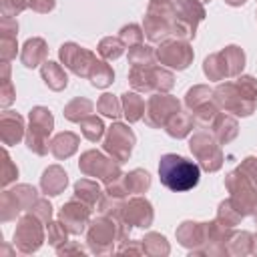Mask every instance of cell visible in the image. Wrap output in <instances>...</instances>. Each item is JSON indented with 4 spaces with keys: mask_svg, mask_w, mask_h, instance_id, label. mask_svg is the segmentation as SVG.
Segmentation results:
<instances>
[{
    "mask_svg": "<svg viewBox=\"0 0 257 257\" xmlns=\"http://www.w3.org/2000/svg\"><path fill=\"white\" fill-rule=\"evenodd\" d=\"M209 128H211L213 137H215L221 145L231 143V141L237 137V133H239V124H237V120H235L233 116L225 114V112H217V116L211 120Z\"/></svg>",
    "mask_w": 257,
    "mask_h": 257,
    "instance_id": "7402d4cb",
    "label": "cell"
},
{
    "mask_svg": "<svg viewBox=\"0 0 257 257\" xmlns=\"http://www.w3.org/2000/svg\"><path fill=\"white\" fill-rule=\"evenodd\" d=\"M74 197L94 209V207H98V203L102 199V191H100V187H98L96 181H92V179H80L74 185Z\"/></svg>",
    "mask_w": 257,
    "mask_h": 257,
    "instance_id": "83f0119b",
    "label": "cell"
},
{
    "mask_svg": "<svg viewBox=\"0 0 257 257\" xmlns=\"http://www.w3.org/2000/svg\"><path fill=\"white\" fill-rule=\"evenodd\" d=\"M189 149L195 155V159L199 161V167L215 173L221 169L223 165V153L217 145V141L213 139V135H209L207 131H199L189 139Z\"/></svg>",
    "mask_w": 257,
    "mask_h": 257,
    "instance_id": "8fae6325",
    "label": "cell"
},
{
    "mask_svg": "<svg viewBox=\"0 0 257 257\" xmlns=\"http://www.w3.org/2000/svg\"><path fill=\"white\" fill-rule=\"evenodd\" d=\"M122 104V114L126 116L128 122H137L145 114V98L139 96L137 92H124L120 98Z\"/></svg>",
    "mask_w": 257,
    "mask_h": 257,
    "instance_id": "f546056e",
    "label": "cell"
},
{
    "mask_svg": "<svg viewBox=\"0 0 257 257\" xmlns=\"http://www.w3.org/2000/svg\"><path fill=\"white\" fill-rule=\"evenodd\" d=\"M28 6L40 14H46L50 10H54L56 6V0H28Z\"/></svg>",
    "mask_w": 257,
    "mask_h": 257,
    "instance_id": "c3c4849f",
    "label": "cell"
},
{
    "mask_svg": "<svg viewBox=\"0 0 257 257\" xmlns=\"http://www.w3.org/2000/svg\"><path fill=\"white\" fill-rule=\"evenodd\" d=\"M143 251L145 253H153V255H167L169 253V245H167V239L159 233H149L145 239H143Z\"/></svg>",
    "mask_w": 257,
    "mask_h": 257,
    "instance_id": "ab89813d",
    "label": "cell"
},
{
    "mask_svg": "<svg viewBox=\"0 0 257 257\" xmlns=\"http://www.w3.org/2000/svg\"><path fill=\"white\" fill-rule=\"evenodd\" d=\"M211 100H213V90L209 86H205V84H197V86L189 88L187 94H185V104L189 106L191 112L197 110L199 106L211 102Z\"/></svg>",
    "mask_w": 257,
    "mask_h": 257,
    "instance_id": "836d02e7",
    "label": "cell"
},
{
    "mask_svg": "<svg viewBox=\"0 0 257 257\" xmlns=\"http://www.w3.org/2000/svg\"><path fill=\"white\" fill-rule=\"evenodd\" d=\"M193 124H195L193 114H189V112H185V110H177V112L169 118V122L165 124V131H167V135L173 137V139H183V137H187V135L191 133Z\"/></svg>",
    "mask_w": 257,
    "mask_h": 257,
    "instance_id": "4316f807",
    "label": "cell"
},
{
    "mask_svg": "<svg viewBox=\"0 0 257 257\" xmlns=\"http://www.w3.org/2000/svg\"><path fill=\"white\" fill-rule=\"evenodd\" d=\"M44 241V229H42V221L34 215L28 213L24 215L14 231V245L18 247V251L22 253H32L36 251Z\"/></svg>",
    "mask_w": 257,
    "mask_h": 257,
    "instance_id": "4fadbf2b",
    "label": "cell"
},
{
    "mask_svg": "<svg viewBox=\"0 0 257 257\" xmlns=\"http://www.w3.org/2000/svg\"><path fill=\"white\" fill-rule=\"evenodd\" d=\"M241 217H243V215L233 207L231 199H227V201H223V203L219 205L217 221H219L221 225H225V227H233V225H237V223L241 221Z\"/></svg>",
    "mask_w": 257,
    "mask_h": 257,
    "instance_id": "f35d334b",
    "label": "cell"
},
{
    "mask_svg": "<svg viewBox=\"0 0 257 257\" xmlns=\"http://www.w3.org/2000/svg\"><path fill=\"white\" fill-rule=\"evenodd\" d=\"M66 183H68V177H66L64 169H60L58 165L48 167V169L42 173V177H40V187H42V191H44L46 195H50V197L60 195V193L64 191Z\"/></svg>",
    "mask_w": 257,
    "mask_h": 257,
    "instance_id": "cb8c5ba5",
    "label": "cell"
},
{
    "mask_svg": "<svg viewBox=\"0 0 257 257\" xmlns=\"http://www.w3.org/2000/svg\"><path fill=\"white\" fill-rule=\"evenodd\" d=\"M0 137L6 147L16 145L24 137V118L18 112L4 110L0 116Z\"/></svg>",
    "mask_w": 257,
    "mask_h": 257,
    "instance_id": "ffe728a7",
    "label": "cell"
},
{
    "mask_svg": "<svg viewBox=\"0 0 257 257\" xmlns=\"http://www.w3.org/2000/svg\"><path fill=\"white\" fill-rule=\"evenodd\" d=\"M0 6H2V14L12 18L20 14L24 8H28V0H0Z\"/></svg>",
    "mask_w": 257,
    "mask_h": 257,
    "instance_id": "f6af8a7d",
    "label": "cell"
},
{
    "mask_svg": "<svg viewBox=\"0 0 257 257\" xmlns=\"http://www.w3.org/2000/svg\"><path fill=\"white\" fill-rule=\"evenodd\" d=\"M124 50V42L120 38H112V36H106L100 40L98 44V54L104 58V60H114L122 54Z\"/></svg>",
    "mask_w": 257,
    "mask_h": 257,
    "instance_id": "8d00e7d4",
    "label": "cell"
},
{
    "mask_svg": "<svg viewBox=\"0 0 257 257\" xmlns=\"http://www.w3.org/2000/svg\"><path fill=\"white\" fill-rule=\"evenodd\" d=\"M0 102L2 106H8L14 100V90H12V82H10V64L2 62V90H0Z\"/></svg>",
    "mask_w": 257,
    "mask_h": 257,
    "instance_id": "b9f144b4",
    "label": "cell"
},
{
    "mask_svg": "<svg viewBox=\"0 0 257 257\" xmlns=\"http://www.w3.org/2000/svg\"><path fill=\"white\" fill-rule=\"evenodd\" d=\"M30 126L26 133V147L36 155H46L50 151L48 137L54 126V116L46 106H34L30 110Z\"/></svg>",
    "mask_w": 257,
    "mask_h": 257,
    "instance_id": "52a82bcc",
    "label": "cell"
},
{
    "mask_svg": "<svg viewBox=\"0 0 257 257\" xmlns=\"http://www.w3.org/2000/svg\"><path fill=\"white\" fill-rule=\"evenodd\" d=\"M16 177H18V169L12 165V161H10L8 153L4 151V171H2V185L6 187V185H8V183H12Z\"/></svg>",
    "mask_w": 257,
    "mask_h": 257,
    "instance_id": "7dc6e473",
    "label": "cell"
},
{
    "mask_svg": "<svg viewBox=\"0 0 257 257\" xmlns=\"http://www.w3.org/2000/svg\"><path fill=\"white\" fill-rule=\"evenodd\" d=\"M143 36H145V32L141 30L139 24H126V26L120 28V34H118V38H120V40L124 42V46H128V48H133V46H137V44H143Z\"/></svg>",
    "mask_w": 257,
    "mask_h": 257,
    "instance_id": "60d3db41",
    "label": "cell"
},
{
    "mask_svg": "<svg viewBox=\"0 0 257 257\" xmlns=\"http://www.w3.org/2000/svg\"><path fill=\"white\" fill-rule=\"evenodd\" d=\"M255 225H257V211H255Z\"/></svg>",
    "mask_w": 257,
    "mask_h": 257,
    "instance_id": "f907efd6",
    "label": "cell"
},
{
    "mask_svg": "<svg viewBox=\"0 0 257 257\" xmlns=\"http://www.w3.org/2000/svg\"><path fill=\"white\" fill-rule=\"evenodd\" d=\"M96 110L108 118H118L122 114V104L114 94H102L96 102Z\"/></svg>",
    "mask_w": 257,
    "mask_h": 257,
    "instance_id": "74e56055",
    "label": "cell"
},
{
    "mask_svg": "<svg viewBox=\"0 0 257 257\" xmlns=\"http://www.w3.org/2000/svg\"><path fill=\"white\" fill-rule=\"evenodd\" d=\"M225 187L231 193L233 207L245 217L257 209V159L247 157L225 179Z\"/></svg>",
    "mask_w": 257,
    "mask_h": 257,
    "instance_id": "6da1fadb",
    "label": "cell"
},
{
    "mask_svg": "<svg viewBox=\"0 0 257 257\" xmlns=\"http://www.w3.org/2000/svg\"><path fill=\"white\" fill-rule=\"evenodd\" d=\"M213 100L217 102L219 108H225L227 112L239 114V116H249L255 110V100H251L239 84L233 82H223L213 90Z\"/></svg>",
    "mask_w": 257,
    "mask_h": 257,
    "instance_id": "30bf717a",
    "label": "cell"
},
{
    "mask_svg": "<svg viewBox=\"0 0 257 257\" xmlns=\"http://www.w3.org/2000/svg\"><path fill=\"white\" fill-rule=\"evenodd\" d=\"M159 179L161 185H165L167 189L183 193L197 187L201 179V167L195 161H189L181 155L167 153L159 161Z\"/></svg>",
    "mask_w": 257,
    "mask_h": 257,
    "instance_id": "7a4b0ae2",
    "label": "cell"
},
{
    "mask_svg": "<svg viewBox=\"0 0 257 257\" xmlns=\"http://www.w3.org/2000/svg\"><path fill=\"white\" fill-rule=\"evenodd\" d=\"M157 60V50L149 44H137L128 48V62L131 66H153Z\"/></svg>",
    "mask_w": 257,
    "mask_h": 257,
    "instance_id": "d6a6232c",
    "label": "cell"
},
{
    "mask_svg": "<svg viewBox=\"0 0 257 257\" xmlns=\"http://www.w3.org/2000/svg\"><path fill=\"white\" fill-rule=\"evenodd\" d=\"M92 108H94V104H92L88 98L76 96V98H72V100L64 106V116H66L68 120H72V122H80L82 118H86L88 114H92Z\"/></svg>",
    "mask_w": 257,
    "mask_h": 257,
    "instance_id": "1f68e13d",
    "label": "cell"
},
{
    "mask_svg": "<svg viewBox=\"0 0 257 257\" xmlns=\"http://www.w3.org/2000/svg\"><path fill=\"white\" fill-rule=\"evenodd\" d=\"M80 133L84 135V139H88L90 143H94V141H98L104 135V124H102V120L98 116L88 114L86 118L80 120Z\"/></svg>",
    "mask_w": 257,
    "mask_h": 257,
    "instance_id": "d590c367",
    "label": "cell"
},
{
    "mask_svg": "<svg viewBox=\"0 0 257 257\" xmlns=\"http://www.w3.org/2000/svg\"><path fill=\"white\" fill-rule=\"evenodd\" d=\"M128 82L139 92L155 94V92H169L175 84V76H173V72H169V70H165L157 64H153V66H131Z\"/></svg>",
    "mask_w": 257,
    "mask_h": 257,
    "instance_id": "8992f818",
    "label": "cell"
},
{
    "mask_svg": "<svg viewBox=\"0 0 257 257\" xmlns=\"http://www.w3.org/2000/svg\"><path fill=\"white\" fill-rule=\"evenodd\" d=\"M245 66V52L239 46H227L205 58L203 70L211 80H223L237 76Z\"/></svg>",
    "mask_w": 257,
    "mask_h": 257,
    "instance_id": "5b68a950",
    "label": "cell"
},
{
    "mask_svg": "<svg viewBox=\"0 0 257 257\" xmlns=\"http://www.w3.org/2000/svg\"><path fill=\"white\" fill-rule=\"evenodd\" d=\"M177 239L185 247H191V245H197V243H205V241H209V223L185 221L177 229Z\"/></svg>",
    "mask_w": 257,
    "mask_h": 257,
    "instance_id": "603a6c76",
    "label": "cell"
},
{
    "mask_svg": "<svg viewBox=\"0 0 257 257\" xmlns=\"http://www.w3.org/2000/svg\"><path fill=\"white\" fill-rule=\"evenodd\" d=\"M177 110H181V104L175 96L167 92L151 94L145 106V122L153 128H165V124Z\"/></svg>",
    "mask_w": 257,
    "mask_h": 257,
    "instance_id": "7c38bea8",
    "label": "cell"
},
{
    "mask_svg": "<svg viewBox=\"0 0 257 257\" xmlns=\"http://www.w3.org/2000/svg\"><path fill=\"white\" fill-rule=\"evenodd\" d=\"M157 60L165 66L183 70L191 64L193 60V48L189 40L177 38V40H163L161 46L157 48Z\"/></svg>",
    "mask_w": 257,
    "mask_h": 257,
    "instance_id": "2e32d148",
    "label": "cell"
},
{
    "mask_svg": "<svg viewBox=\"0 0 257 257\" xmlns=\"http://www.w3.org/2000/svg\"><path fill=\"white\" fill-rule=\"evenodd\" d=\"M88 78H90L92 86L104 88V86H108L114 80V72H112V68L104 60H94V64H92V68L88 72Z\"/></svg>",
    "mask_w": 257,
    "mask_h": 257,
    "instance_id": "e575fe53",
    "label": "cell"
},
{
    "mask_svg": "<svg viewBox=\"0 0 257 257\" xmlns=\"http://www.w3.org/2000/svg\"><path fill=\"white\" fill-rule=\"evenodd\" d=\"M36 189L30 185H16L14 189H8L2 193V221L14 219L22 211H30V207L36 203Z\"/></svg>",
    "mask_w": 257,
    "mask_h": 257,
    "instance_id": "9a60e30c",
    "label": "cell"
},
{
    "mask_svg": "<svg viewBox=\"0 0 257 257\" xmlns=\"http://www.w3.org/2000/svg\"><path fill=\"white\" fill-rule=\"evenodd\" d=\"M175 4L171 0H151L143 22V32L151 42H163L173 34Z\"/></svg>",
    "mask_w": 257,
    "mask_h": 257,
    "instance_id": "277c9868",
    "label": "cell"
},
{
    "mask_svg": "<svg viewBox=\"0 0 257 257\" xmlns=\"http://www.w3.org/2000/svg\"><path fill=\"white\" fill-rule=\"evenodd\" d=\"M235 82L239 84V88H241L251 100L257 102V80H255L253 76H239Z\"/></svg>",
    "mask_w": 257,
    "mask_h": 257,
    "instance_id": "bcb514c9",
    "label": "cell"
},
{
    "mask_svg": "<svg viewBox=\"0 0 257 257\" xmlns=\"http://www.w3.org/2000/svg\"><path fill=\"white\" fill-rule=\"evenodd\" d=\"M78 135H74V133H70V131H66V133H58L52 141H50V153L58 159V161H62V159H68L76 149H78Z\"/></svg>",
    "mask_w": 257,
    "mask_h": 257,
    "instance_id": "484cf974",
    "label": "cell"
},
{
    "mask_svg": "<svg viewBox=\"0 0 257 257\" xmlns=\"http://www.w3.org/2000/svg\"><path fill=\"white\" fill-rule=\"evenodd\" d=\"M58 54H60V60L64 62L66 68H70L76 76H86V78H88V72H90V68L96 60V56L90 50H86V48H82L74 42L62 44Z\"/></svg>",
    "mask_w": 257,
    "mask_h": 257,
    "instance_id": "e0dca14e",
    "label": "cell"
},
{
    "mask_svg": "<svg viewBox=\"0 0 257 257\" xmlns=\"http://www.w3.org/2000/svg\"><path fill=\"white\" fill-rule=\"evenodd\" d=\"M46 54H48V48H46V42L42 38H30L24 42L22 46V52H20V60L24 66L28 68H34L38 64H44L46 60Z\"/></svg>",
    "mask_w": 257,
    "mask_h": 257,
    "instance_id": "d4e9b609",
    "label": "cell"
},
{
    "mask_svg": "<svg viewBox=\"0 0 257 257\" xmlns=\"http://www.w3.org/2000/svg\"><path fill=\"white\" fill-rule=\"evenodd\" d=\"M199 2H203V4H205V2H209V0H199Z\"/></svg>",
    "mask_w": 257,
    "mask_h": 257,
    "instance_id": "816d5d0a",
    "label": "cell"
},
{
    "mask_svg": "<svg viewBox=\"0 0 257 257\" xmlns=\"http://www.w3.org/2000/svg\"><path fill=\"white\" fill-rule=\"evenodd\" d=\"M118 165H120L118 161L108 159V157H104L102 153H98V151H94V149L82 153L80 163H78L80 171H82L86 177L100 179L104 185H110V183H114L116 179L122 177Z\"/></svg>",
    "mask_w": 257,
    "mask_h": 257,
    "instance_id": "ba28073f",
    "label": "cell"
},
{
    "mask_svg": "<svg viewBox=\"0 0 257 257\" xmlns=\"http://www.w3.org/2000/svg\"><path fill=\"white\" fill-rule=\"evenodd\" d=\"M122 183L128 195H141L151 187V175L143 169H135L128 175H122Z\"/></svg>",
    "mask_w": 257,
    "mask_h": 257,
    "instance_id": "4dcf8cb0",
    "label": "cell"
},
{
    "mask_svg": "<svg viewBox=\"0 0 257 257\" xmlns=\"http://www.w3.org/2000/svg\"><path fill=\"white\" fill-rule=\"evenodd\" d=\"M30 213H34L42 223H48L52 217V205L46 199H36V203L30 207Z\"/></svg>",
    "mask_w": 257,
    "mask_h": 257,
    "instance_id": "ee69618b",
    "label": "cell"
},
{
    "mask_svg": "<svg viewBox=\"0 0 257 257\" xmlns=\"http://www.w3.org/2000/svg\"><path fill=\"white\" fill-rule=\"evenodd\" d=\"M126 229L128 227L120 219H114V217H108V215H100L88 227L86 241H88L90 251H94V253L112 251V243L114 241H126Z\"/></svg>",
    "mask_w": 257,
    "mask_h": 257,
    "instance_id": "3957f363",
    "label": "cell"
},
{
    "mask_svg": "<svg viewBox=\"0 0 257 257\" xmlns=\"http://www.w3.org/2000/svg\"><path fill=\"white\" fill-rule=\"evenodd\" d=\"M229 6H241V4H245L247 0H225Z\"/></svg>",
    "mask_w": 257,
    "mask_h": 257,
    "instance_id": "681fc988",
    "label": "cell"
},
{
    "mask_svg": "<svg viewBox=\"0 0 257 257\" xmlns=\"http://www.w3.org/2000/svg\"><path fill=\"white\" fill-rule=\"evenodd\" d=\"M42 72V78L44 82L48 84V88L52 90H62L66 84H68V76L64 72V68L58 64V62H52V60H46L40 68Z\"/></svg>",
    "mask_w": 257,
    "mask_h": 257,
    "instance_id": "f1b7e54d",
    "label": "cell"
},
{
    "mask_svg": "<svg viewBox=\"0 0 257 257\" xmlns=\"http://www.w3.org/2000/svg\"><path fill=\"white\" fill-rule=\"evenodd\" d=\"M0 30H2V42H0V56H2V62H10L14 56H16V34H18V24L16 20L4 16L2 18V24H0Z\"/></svg>",
    "mask_w": 257,
    "mask_h": 257,
    "instance_id": "44dd1931",
    "label": "cell"
},
{
    "mask_svg": "<svg viewBox=\"0 0 257 257\" xmlns=\"http://www.w3.org/2000/svg\"><path fill=\"white\" fill-rule=\"evenodd\" d=\"M135 133L122 124V122H114L104 137V151L118 163L128 161L131 153H133V145H135Z\"/></svg>",
    "mask_w": 257,
    "mask_h": 257,
    "instance_id": "5bb4252c",
    "label": "cell"
},
{
    "mask_svg": "<svg viewBox=\"0 0 257 257\" xmlns=\"http://www.w3.org/2000/svg\"><path fill=\"white\" fill-rule=\"evenodd\" d=\"M90 211H92V207H88L86 203H82L80 199L74 197L66 205H62V209L58 213V221L68 229V233L80 235L84 231V227L88 225Z\"/></svg>",
    "mask_w": 257,
    "mask_h": 257,
    "instance_id": "ac0fdd59",
    "label": "cell"
},
{
    "mask_svg": "<svg viewBox=\"0 0 257 257\" xmlns=\"http://www.w3.org/2000/svg\"><path fill=\"white\" fill-rule=\"evenodd\" d=\"M66 235H68V229L60 221H54V223L48 221V243L50 245L60 247L62 243H66Z\"/></svg>",
    "mask_w": 257,
    "mask_h": 257,
    "instance_id": "7bdbcfd3",
    "label": "cell"
},
{
    "mask_svg": "<svg viewBox=\"0 0 257 257\" xmlns=\"http://www.w3.org/2000/svg\"><path fill=\"white\" fill-rule=\"evenodd\" d=\"M120 221L131 227H149L153 223V207L143 197H133L122 205Z\"/></svg>",
    "mask_w": 257,
    "mask_h": 257,
    "instance_id": "d6986e66",
    "label": "cell"
},
{
    "mask_svg": "<svg viewBox=\"0 0 257 257\" xmlns=\"http://www.w3.org/2000/svg\"><path fill=\"white\" fill-rule=\"evenodd\" d=\"M205 18V6L199 0H177L175 4V24L173 34L179 38L191 40L195 38L197 24Z\"/></svg>",
    "mask_w": 257,
    "mask_h": 257,
    "instance_id": "9c48e42d",
    "label": "cell"
}]
</instances>
